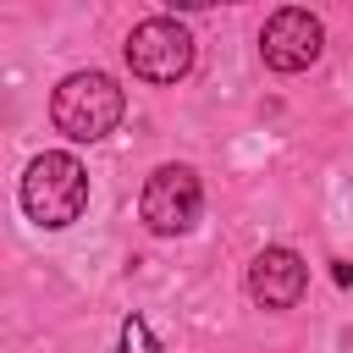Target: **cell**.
Wrapping results in <instances>:
<instances>
[{
	"label": "cell",
	"mask_w": 353,
	"mask_h": 353,
	"mask_svg": "<svg viewBox=\"0 0 353 353\" xmlns=\"http://www.w3.org/2000/svg\"><path fill=\"white\" fill-rule=\"evenodd\" d=\"M121 110H127V94L116 88L110 72H72V77H61V88L50 99V121L72 143H94V138L116 132Z\"/></svg>",
	"instance_id": "6da1fadb"
},
{
	"label": "cell",
	"mask_w": 353,
	"mask_h": 353,
	"mask_svg": "<svg viewBox=\"0 0 353 353\" xmlns=\"http://www.w3.org/2000/svg\"><path fill=\"white\" fill-rule=\"evenodd\" d=\"M83 204H88V171H83L77 154L50 149V154H39L28 165V176H22V210H28V221L61 232V226H72L83 215Z\"/></svg>",
	"instance_id": "7a4b0ae2"
},
{
	"label": "cell",
	"mask_w": 353,
	"mask_h": 353,
	"mask_svg": "<svg viewBox=\"0 0 353 353\" xmlns=\"http://www.w3.org/2000/svg\"><path fill=\"white\" fill-rule=\"evenodd\" d=\"M121 55H127L132 77H143V83H176L193 66V33L176 17H149V22H138L127 33Z\"/></svg>",
	"instance_id": "3957f363"
},
{
	"label": "cell",
	"mask_w": 353,
	"mask_h": 353,
	"mask_svg": "<svg viewBox=\"0 0 353 353\" xmlns=\"http://www.w3.org/2000/svg\"><path fill=\"white\" fill-rule=\"evenodd\" d=\"M199 210H204V188H199L193 165H160V171H149L143 199H138V215H143L149 232L182 237L199 221Z\"/></svg>",
	"instance_id": "277c9868"
},
{
	"label": "cell",
	"mask_w": 353,
	"mask_h": 353,
	"mask_svg": "<svg viewBox=\"0 0 353 353\" xmlns=\"http://www.w3.org/2000/svg\"><path fill=\"white\" fill-rule=\"evenodd\" d=\"M320 50H325V28L303 6H281L259 28V55H265L270 72H303V66L320 61Z\"/></svg>",
	"instance_id": "5b68a950"
},
{
	"label": "cell",
	"mask_w": 353,
	"mask_h": 353,
	"mask_svg": "<svg viewBox=\"0 0 353 353\" xmlns=\"http://www.w3.org/2000/svg\"><path fill=\"white\" fill-rule=\"evenodd\" d=\"M309 292V265L298 248H259L254 265H248V298L259 309H292L298 298Z\"/></svg>",
	"instance_id": "8992f818"
},
{
	"label": "cell",
	"mask_w": 353,
	"mask_h": 353,
	"mask_svg": "<svg viewBox=\"0 0 353 353\" xmlns=\"http://www.w3.org/2000/svg\"><path fill=\"white\" fill-rule=\"evenodd\" d=\"M116 353H160L143 314H127V320H121V347H116Z\"/></svg>",
	"instance_id": "52a82bcc"
}]
</instances>
